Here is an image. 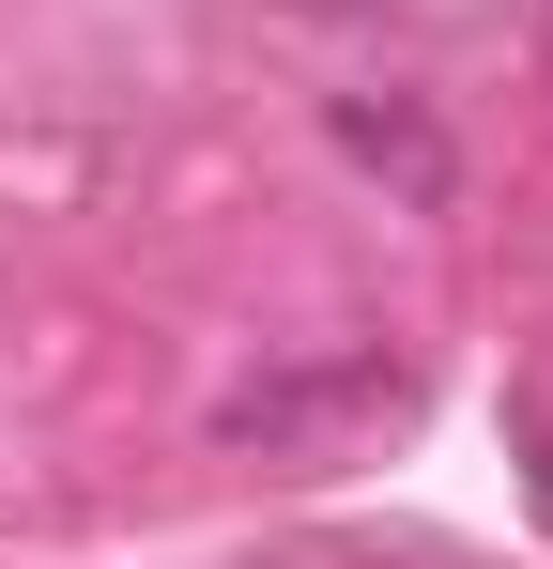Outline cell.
Returning <instances> with one entry per match:
<instances>
[{"label": "cell", "mask_w": 553, "mask_h": 569, "mask_svg": "<svg viewBox=\"0 0 553 569\" xmlns=\"http://www.w3.org/2000/svg\"><path fill=\"white\" fill-rule=\"evenodd\" d=\"M400 400H415L400 355H323V370L231 385V400H215V431H231V447H262V462H308V447H339L354 416H400Z\"/></svg>", "instance_id": "6da1fadb"}, {"label": "cell", "mask_w": 553, "mask_h": 569, "mask_svg": "<svg viewBox=\"0 0 553 569\" xmlns=\"http://www.w3.org/2000/svg\"><path fill=\"white\" fill-rule=\"evenodd\" d=\"M339 154H354V170H384L400 200H446V186H461L446 123H431V108H400V93H339Z\"/></svg>", "instance_id": "7a4b0ae2"}]
</instances>
